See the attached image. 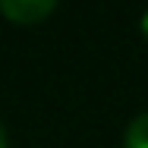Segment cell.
I'll list each match as a JSON object with an SVG mask.
<instances>
[{
  "label": "cell",
  "mask_w": 148,
  "mask_h": 148,
  "mask_svg": "<svg viewBox=\"0 0 148 148\" xmlns=\"http://www.w3.org/2000/svg\"><path fill=\"white\" fill-rule=\"evenodd\" d=\"M54 10H57L54 0H3L0 3V13L16 25H38Z\"/></svg>",
  "instance_id": "obj_1"
},
{
  "label": "cell",
  "mask_w": 148,
  "mask_h": 148,
  "mask_svg": "<svg viewBox=\"0 0 148 148\" xmlns=\"http://www.w3.org/2000/svg\"><path fill=\"white\" fill-rule=\"evenodd\" d=\"M123 148H148V114H139L123 132Z\"/></svg>",
  "instance_id": "obj_2"
},
{
  "label": "cell",
  "mask_w": 148,
  "mask_h": 148,
  "mask_svg": "<svg viewBox=\"0 0 148 148\" xmlns=\"http://www.w3.org/2000/svg\"><path fill=\"white\" fill-rule=\"evenodd\" d=\"M0 148H10V142H6V129H3V123H0Z\"/></svg>",
  "instance_id": "obj_3"
},
{
  "label": "cell",
  "mask_w": 148,
  "mask_h": 148,
  "mask_svg": "<svg viewBox=\"0 0 148 148\" xmlns=\"http://www.w3.org/2000/svg\"><path fill=\"white\" fill-rule=\"evenodd\" d=\"M142 35L148 38V13H142Z\"/></svg>",
  "instance_id": "obj_4"
}]
</instances>
